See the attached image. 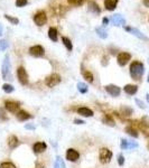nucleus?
Here are the masks:
<instances>
[{
  "label": "nucleus",
  "instance_id": "f257e3e1",
  "mask_svg": "<svg viewBox=\"0 0 149 168\" xmlns=\"http://www.w3.org/2000/svg\"><path fill=\"white\" fill-rule=\"evenodd\" d=\"M129 71L131 78L133 80H136V81H139L140 78H141V76L143 75V73H145V66H143V64L141 62L135 61L130 64Z\"/></svg>",
  "mask_w": 149,
  "mask_h": 168
},
{
  "label": "nucleus",
  "instance_id": "f03ea898",
  "mask_svg": "<svg viewBox=\"0 0 149 168\" xmlns=\"http://www.w3.org/2000/svg\"><path fill=\"white\" fill-rule=\"evenodd\" d=\"M1 75H2L3 80H10V58L9 55H6L2 61V65H1Z\"/></svg>",
  "mask_w": 149,
  "mask_h": 168
},
{
  "label": "nucleus",
  "instance_id": "7ed1b4c3",
  "mask_svg": "<svg viewBox=\"0 0 149 168\" xmlns=\"http://www.w3.org/2000/svg\"><path fill=\"white\" fill-rule=\"evenodd\" d=\"M112 159V151L108 148H101L99 151V160L101 164H108Z\"/></svg>",
  "mask_w": 149,
  "mask_h": 168
},
{
  "label": "nucleus",
  "instance_id": "20e7f679",
  "mask_svg": "<svg viewBox=\"0 0 149 168\" xmlns=\"http://www.w3.org/2000/svg\"><path fill=\"white\" fill-rule=\"evenodd\" d=\"M61 80L62 78L61 76H59V74L53 73V74H51L49 76H47V78H45V84L48 87H54L61 83Z\"/></svg>",
  "mask_w": 149,
  "mask_h": 168
},
{
  "label": "nucleus",
  "instance_id": "39448f33",
  "mask_svg": "<svg viewBox=\"0 0 149 168\" xmlns=\"http://www.w3.org/2000/svg\"><path fill=\"white\" fill-rule=\"evenodd\" d=\"M124 30H126V32H130L131 35L136 36L137 38L141 39V40H145V42H148V40H149V38H148V37H147L146 35H145V34H143V32H140L139 29L135 28V27L124 26Z\"/></svg>",
  "mask_w": 149,
  "mask_h": 168
},
{
  "label": "nucleus",
  "instance_id": "423d86ee",
  "mask_svg": "<svg viewBox=\"0 0 149 168\" xmlns=\"http://www.w3.org/2000/svg\"><path fill=\"white\" fill-rule=\"evenodd\" d=\"M34 21L37 26H44L46 23H47V16H46V13L43 11V10H39L37 13H35V16H34Z\"/></svg>",
  "mask_w": 149,
  "mask_h": 168
},
{
  "label": "nucleus",
  "instance_id": "0eeeda50",
  "mask_svg": "<svg viewBox=\"0 0 149 168\" xmlns=\"http://www.w3.org/2000/svg\"><path fill=\"white\" fill-rule=\"evenodd\" d=\"M17 78H18V81L20 82L21 85H27L28 84V74H27L26 70L20 66L17 70Z\"/></svg>",
  "mask_w": 149,
  "mask_h": 168
},
{
  "label": "nucleus",
  "instance_id": "6e6552de",
  "mask_svg": "<svg viewBox=\"0 0 149 168\" xmlns=\"http://www.w3.org/2000/svg\"><path fill=\"white\" fill-rule=\"evenodd\" d=\"M110 21L113 26H117V27L124 26V25H126V19H124V17H123L121 13H114V15H112L110 18Z\"/></svg>",
  "mask_w": 149,
  "mask_h": 168
},
{
  "label": "nucleus",
  "instance_id": "1a4fd4ad",
  "mask_svg": "<svg viewBox=\"0 0 149 168\" xmlns=\"http://www.w3.org/2000/svg\"><path fill=\"white\" fill-rule=\"evenodd\" d=\"M104 90L107 91V93H109L111 97H119L120 93H121V89L116 84H108V85L104 86Z\"/></svg>",
  "mask_w": 149,
  "mask_h": 168
},
{
  "label": "nucleus",
  "instance_id": "9d476101",
  "mask_svg": "<svg viewBox=\"0 0 149 168\" xmlns=\"http://www.w3.org/2000/svg\"><path fill=\"white\" fill-rule=\"evenodd\" d=\"M5 108L7 111H9L11 113H17L20 108V103L17 101H6L5 102Z\"/></svg>",
  "mask_w": 149,
  "mask_h": 168
},
{
  "label": "nucleus",
  "instance_id": "9b49d317",
  "mask_svg": "<svg viewBox=\"0 0 149 168\" xmlns=\"http://www.w3.org/2000/svg\"><path fill=\"white\" fill-rule=\"evenodd\" d=\"M130 59H131V55H130L129 53H126V52L120 53V54H118V56H117V62L120 66H124V65H127L129 63Z\"/></svg>",
  "mask_w": 149,
  "mask_h": 168
},
{
  "label": "nucleus",
  "instance_id": "f8f14e48",
  "mask_svg": "<svg viewBox=\"0 0 149 168\" xmlns=\"http://www.w3.org/2000/svg\"><path fill=\"white\" fill-rule=\"evenodd\" d=\"M78 158H80V152L78 150H75L73 148H70L66 150V159H67L68 162H78Z\"/></svg>",
  "mask_w": 149,
  "mask_h": 168
},
{
  "label": "nucleus",
  "instance_id": "ddd939ff",
  "mask_svg": "<svg viewBox=\"0 0 149 168\" xmlns=\"http://www.w3.org/2000/svg\"><path fill=\"white\" fill-rule=\"evenodd\" d=\"M44 48H43V46L40 45H35V46H32L29 48V54L34 57H42L44 56Z\"/></svg>",
  "mask_w": 149,
  "mask_h": 168
},
{
  "label": "nucleus",
  "instance_id": "4468645a",
  "mask_svg": "<svg viewBox=\"0 0 149 168\" xmlns=\"http://www.w3.org/2000/svg\"><path fill=\"white\" fill-rule=\"evenodd\" d=\"M88 10L90 11L91 13H93V15H100L101 13V8L99 7V5H97L95 1H93V0L89 1Z\"/></svg>",
  "mask_w": 149,
  "mask_h": 168
},
{
  "label": "nucleus",
  "instance_id": "2eb2a0df",
  "mask_svg": "<svg viewBox=\"0 0 149 168\" xmlns=\"http://www.w3.org/2000/svg\"><path fill=\"white\" fill-rule=\"evenodd\" d=\"M16 118L19 121H26V120H29L32 118V116L30 113H28L27 111L25 110H19L18 112L16 113Z\"/></svg>",
  "mask_w": 149,
  "mask_h": 168
},
{
  "label": "nucleus",
  "instance_id": "dca6fc26",
  "mask_svg": "<svg viewBox=\"0 0 149 168\" xmlns=\"http://www.w3.org/2000/svg\"><path fill=\"white\" fill-rule=\"evenodd\" d=\"M46 148H47V145H46L45 142H36L35 145L32 146V150H34V152L35 154H42V152H44L46 150Z\"/></svg>",
  "mask_w": 149,
  "mask_h": 168
},
{
  "label": "nucleus",
  "instance_id": "f3484780",
  "mask_svg": "<svg viewBox=\"0 0 149 168\" xmlns=\"http://www.w3.org/2000/svg\"><path fill=\"white\" fill-rule=\"evenodd\" d=\"M78 113L80 116H85V118H91V116H93V111L89 109L86 107H82V108H78Z\"/></svg>",
  "mask_w": 149,
  "mask_h": 168
},
{
  "label": "nucleus",
  "instance_id": "a211bd4d",
  "mask_svg": "<svg viewBox=\"0 0 149 168\" xmlns=\"http://www.w3.org/2000/svg\"><path fill=\"white\" fill-rule=\"evenodd\" d=\"M8 146H9L10 149H15L19 146V139L17 138L15 135H11L8 138Z\"/></svg>",
  "mask_w": 149,
  "mask_h": 168
},
{
  "label": "nucleus",
  "instance_id": "6ab92c4d",
  "mask_svg": "<svg viewBox=\"0 0 149 168\" xmlns=\"http://www.w3.org/2000/svg\"><path fill=\"white\" fill-rule=\"evenodd\" d=\"M123 90H124V92H126L127 94H129V95H133V94L137 93V91H138V86L135 85V84H127V85H124Z\"/></svg>",
  "mask_w": 149,
  "mask_h": 168
},
{
  "label": "nucleus",
  "instance_id": "aec40b11",
  "mask_svg": "<svg viewBox=\"0 0 149 168\" xmlns=\"http://www.w3.org/2000/svg\"><path fill=\"white\" fill-rule=\"evenodd\" d=\"M119 2V0H104V7L107 10H114L117 8V5Z\"/></svg>",
  "mask_w": 149,
  "mask_h": 168
},
{
  "label": "nucleus",
  "instance_id": "412c9836",
  "mask_svg": "<svg viewBox=\"0 0 149 168\" xmlns=\"http://www.w3.org/2000/svg\"><path fill=\"white\" fill-rule=\"evenodd\" d=\"M102 122L109 127H116V121H114V119L110 114H108V113H105L104 116L102 118Z\"/></svg>",
  "mask_w": 149,
  "mask_h": 168
},
{
  "label": "nucleus",
  "instance_id": "4be33fe9",
  "mask_svg": "<svg viewBox=\"0 0 149 168\" xmlns=\"http://www.w3.org/2000/svg\"><path fill=\"white\" fill-rule=\"evenodd\" d=\"M133 113V110L131 109L130 107H127V105H122V107L120 108V114H121V116H124V118H128V116H130L131 114Z\"/></svg>",
  "mask_w": 149,
  "mask_h": 168
},
{
  "label": "nucleus",
  "instance_id": "5701e85b",
  "mask_svg": "<svg viewBox=\"0 0 149 168\" xmlns=\"http://www.w3.org/2000/svg\"><path fill=\"white\" fill-rule=\"evenodd\" d=\"M126 132L129 135V136H131L132 138H138V136H139V133H138V129L137 128H135L133 126H128V127H126Z\"/></svg>",
  "mask_w": 149,
  "mask_h": 168
},
{
  "label": "nucleus",
  "instance_id": "b1692460",
  "mask_svg": "<svg viewBox=\"0 0 149 168\" xmlns=\"http://www.w3.org/2000/svg\"><path fill=\"white\" fill-rule=\"evenodd\" d=\"M48 37L53 42H57V39H59V32H57V29H56L55 27H51V28L48 29Z\"/></svg>",
  "mask_w": 149,
  "mask_h": 168
},
{
  "label": "nucleus",
  "instance_id": "393cba45",
  "mask_svg": "<svg viewBox=\"0 0 149 168\" xmlns=\"http://www.w3.org/2000/svg\"><path fill=\"white\" fill-rule=\"evenodd\" d=\"M82 75H83V78H85V81L89 82V83H92L93 82V74L91 73L90 71H86V70H84V67H83V65H82Z\"/></svg>",
  "mask_w": 149,
  "mask_h": 168
},
{
  "label": "nucleus",
  "instance_id": "a878e982",
  "mask_svg": "<svg viewBox=\"0 0 149 168\" xmlns=\"http://www.w3.org/2000/svg\"><path fill=\"white\" fill-rule=\"evenodd\" d=\"M95 32H97V35L99 36L101 39L108 38V32L103 27H97V28H95Z\"/></svg>",
  "mask_w": 149,
  "mask_h": 168
},
{
  "label": "nucleus",
  "instance_id": "bb28decb",
  "mask_svg": "<svg viewBox=\"0 0 149 168\" xmlns=\"http://www.w3.org/2000/svg\"><path fill=\"white\" fill-rule=\"evenodd\" d=\"M62 42H63L64 46L66 47V49L70 51V52H72V49H73V44H72L71 39L67 38V37H65V36H63V37H62Z\"/></svg>",
  "mask_w": 149,
  "mask_h": 168
},
{
  "label": "nucleus",
  "instance_id": "cd10ccee",
  "mask_svg": "<svg viewBox=\"0 0 149 168\" xmlns=\"http://www.w3.org/2000/svg\"><path fill=\"white\" fill-rule=\"evenodd\" d=\"M78 90L80 93L85 94L89 91V87H88V85H86L85 83H83V82H78Z\"/></svg>",
  "mask_w": 149,
  "mask_h": 168
},
{
  "label": "nucleus",
  "instance_id": "c85d7f7f",
  "mask_svg": "<svg viewBox=\"0 0 149 168\" xmlns=\"http://www.w3.org/2000/svg\"><path fill=\"white\" fill-rule=\"evenodd\" d=\"M3 17H5V19L10 21L13 25H18V24H19V19L16 18V17H13V16H10V15H3Z\"/></svg>",
  "mask_w": 149,
  "mask_h": 168
},
{
  "label": "nucleus",
  "instance_id": "c756f323",
  "mask_svg": "<svg viewBox=\"0 0 149 168\" xmlns=\"http://www.w3.org/2000/svg\"><path fill=\"white\" fill-rule=\"evenodd\" d=\"M2 90L3 92H6V93H13V91H15V87L11 85V84H8V83H5L2 85Z\"/></svg>",
  "mask_w": 149,
  "mask_h": 168
},
{
  "label": "nucleus",
  "instance_id": "7c9ffc66",
  "mask_svg": "<svg viewBox=\"0 0 149 168\" xmlns=\"http://www.w3.org/2000/svg\"><path fill=\"white\" fill-rule=\"evenodd\" d=\"M120 147H121V149H123V150L129 149V140L121 139V142H120Z\"/></svg>",
  "mask_w": 149,
  "mask_h": 168
},
{
  "label": "nucleus",
  "instance_id": "2f4dec72",
  "mask_svg": "<svg viewBox=\"0 0 149 168\" xmlns=\"http://www.w3.org/2000/svg\"><path fill=\"white\" fill-rule=\"evenodd\" d=\"M0 168H16V166L10 162H3L0 164Z\"/></svg>",
  "mask_w": 149,
  "mask_h": 168
},
{
  "label": "nucleus",
  "instance_id": "473e14b6",
  "mask_svg": "<svg viewBox=\"0 0 149 168\" xmlns=\"http://www.w3.org/2000/svg\"><path fill=\"white\" fill-rule=\"evenodd\" d=\"M7 48H8V43L6 40H3V39H0V52L6 51Z\"/></svg>",
  "mask_w": 149,
  "mask_h": 168
},
{
  "label": "nucleus",
  "instance_id": "72a5a7b5",
  "mask_svg": "<svg viewBox=\"0 0 149 168\" xmlns=\"http://www.w3.org/2000/svg\"><path fill=\"white\" fill-rule=\"evenodd\" d=\"M67 1L72 6H81L84 0H67Z\"/></svg>",
  "mask_w": 149,
  "mask_h": 168
},
{
  "label": "nucleus",
  "instance_id": "f704fd0d",
  "mask_svg": "<svg viewBox=\"0 0 149 168\" xmlns=\"http://www.w3.org/2000/svg\"><path fill=\"white\" fill-rule=\"evenodd\" d=\"M27 0H16V7H18V8H21V7L26 6L27 5Z\"/></svg>",
  "mask_w": 149,
  "mask_h": 168
},
{
  "label": "nucleus",
  "instance_id": "c9c22d12",
  "mask_svg": "<svg viewBox=\"0 0 149 168\" xmlns=\"http://www.w3.org/2000/svg\"><path fill=\"white\" fill-rule=\"evenodd\" d=\"M136 103H137V105L140 108V109H146V105H145V103H143L141 100H139V99H136Z\"/></svg>",
  "mask_w": 149,
  "mask_h": 168
},
{
  "label": "nucleus",
  "instance_id": "e433bc0d",
  "mask_svg": "<svg viewBox=\"0 0 149 168\" xmlns=\"http://www.w3.org/2000/svg\"><path fill=\"white\" fill-rule=\"evenodd\" d=\"M0 120H7L6 112H5V110H3L2 108H0Z\"/></svg>",
  "mask_w": 149,
  "mask_h": 168
},
{
  "label": "nucleus",
  "instance_id": "4c0bfd02",
  "mask_svg": "<svg viewBox=\"0 0 149 168\" xmlns=\"http://www.w3.org/2000/svg\"><path fill=\"white\" fill-rule=\"evenodd\" d=\"M118 164H119V166H123V164H124V157L122 155L118 156Z\"/></svg>",
  "mask_w": 149,
  "mask_h": 168
},
{
  "label": "nucleus",
  "instance_id": "58836bf2",
  "mask_svg": "<svg viewBox=\"0 0 149 168\" xmlns=\"http://www.w3.org/2000/svg\"><path fill=\"white\" fill-rule=\"evenodd\" d=\"M108 64H109V57L104 55L103 57H102V65L105 66V65H108Z\"/></svg>",
  "mask_w": 149,
  "mask_h": 168
},
{
  "label": "nucleus",
  "instance_id": "ea45409f",
  "mask_svg": "<svg viewBox=\"0 0 149 168\" xmlns=\"http://www.w3.org/2000/svg\"><path fill=\"white\" fill-rule=\"evenodd\" d=\"M109 21H110V19H109V18H107V17H104L103 19H102V27L104 28L105 26H108Z\"/></svg>",
  "mask_w": 149,
  "mask_h": 168
},
{
  "label": "nucleus",
  "instance_id": "a19ab883",
  "mask_svg": "<svg viewBox=\"0 0 149 168\" xmlns=\"http://www.w3.org/2000/svg\"><path fill=\"white\" fill-rule=\"evenodd\" d=\"M54 168H61V166H59V156L56 157V160L54 162Z\"/></svg>",
  "mask_w": 149,
  "mask_h": 168
},
{
  "label": "nucleus",
  "instance_id": "79ce46f5",
  "mask_svg": "<svg viewBox=\"0 0 149 168\" xmlns=\"http://www.w3.org/2000/svg\"><path fill=\"white\" fill-rule=\"evenodd\" d=\"M74 123H75V124H84L85 121H84V120H81V119H75L74 120Z\"/></svg>",
  "mask_w": 149,
  "mask_h": 168
},
{
  "label": "nucleus",
  "instance_id": "37998d69",
  "mask_svg": "<svg viewBox=\"0 0 149 168\" xmlns=\"http://www.w3.org/2000/svg\"><path fill=\"white\" fill-rule=\"evenodd\" d=\"M59 166H61V168H66V165H65V162L64 160L59 157Z\"/></svg>",
  "mask_w": 149,
  "mask_h": 168
},
{
  "label": "nucleus",
  "instance_id": "c03bdc74",
  "mask_svg": "<svg viewBox=\"0 0 149 168\" xmlns=\"http://www.w3.org/2000/svg\"><path fill=\"white\" fill-rule=\"evenodd\" d=\"M25 129L35 130V126H32V124H25Z\"/></svg>",
  "mask_w": 149,
  "mask_h": 168
},
{
  "label": "nucleus",
  "instance_id": "a18cd8bd",
  "mask_svg": "<svg viewBox=\"0 0 149 168\" xmlns=\"http://www.w3.org/2000/svg\"><path fill=\"white\" fill-rule=\"evenodd\" d=\"M143 5L146 7H148L149 8V0H143Z\"/></svg>",
  "mask_w": 149,
  "mask_h": 168
},
{
  "label": "nucleus",
  "instance_id": "49530a36",
  "mask_svg": "<svg viewBox=\"0 0 149 168\" xmlns=\"http://www.w3.org/2000/svg\"><path fill=\"white\" fill-rule=\"evenodd\" d=\"M2 32H3V27H2V25L0 24V35H2Z\"/></svg>",
  "mask_w": 149,
  "mask_h": 168
},
{
  "label": "nucleus",
  "instance_id": "de8ad7c7",
  "mask_svg": "<svg viewBox=\"0 0 149 168\" xmlns=\"http://www.w3.org/2000/svg\"><path fill=\"white\" fill-rule=\"evenodd\" d=\"M36 165H37V167H38V168H44V166H42L40 164H39V162H37Z\"/></svg>",
  "mask_w": 149,
  "mask_h": 168
},
{
  "label": "nucleus",
  "instance_id": "09e8293b",
  "mask_svg": "<svg viewBox=\"0 0 149 168\" xmlns=\"http://www.w3.org/2000/svg\"><path fill=\"white\" fill-rule=\"evenodd\" d=\"M146 99H147V102L149 103V93H147V95H146Z\"/></svg>",
  "mask_w": 149,
  "mask_h": 168
},
{
  "label": "nucleus",
  "instance_id": "8fccbe9b",
  "mask_svg": "<svg viewBox=\"0 0 149 168\" xmlns=\"http://www.w3.org/2000/svg\"><path fill=\"white\" fill-rule=\"evenodd\" d=\"M147 82L149 83V75H148V78H147Z\"/></svg>",
  "mask_w": 149,
  "mask_h": 168
},
{
  "label": "nucleus",
  "instance_id": "3c124183",
  "mask_svg": "<svg viewBox=\"0 0 149 168\" xmlns=\"http://www.w3.org/2000/svg\"><path fill=\"white\" fill-rule=\"evenodd\" d=\"M148 64H149V58H148Z\"/></svg>",
  "mask_w": 149,
  "mask_h": 168
}]
</instances>
